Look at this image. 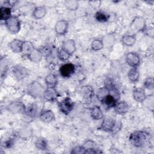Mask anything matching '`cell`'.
Listing matches in <instances>:
<instances>
[{
  "instance_id": "13",
  "label": "cell",
  "mask_w": 154,
  "mask_h": 154,
  "mask_svg": "<svg viewBox=\"0 0 154 154\" xmlns=\"http://www.w3.org/2000/svg\"><path fill=\"white\" fill-rule=\"evenodd\" d=\"M58 97V93L55 88L47 87L43 93V97L48 102H55Z\"/></svg>"
},
{
  "instance_id": "18",
  "label": "cell",
  "mask_w": 154,
  "mask_h": 154,
  "mask_svg": "<svg viewBox=\"0 0 154 154\" xmlns=\"http://www.w3.org/2000/svg\"><path fill=\"white\" fill-rule=\"evenodd\" d=\"M61 49H64L72 55L74 54V52L76 51V43L74 40L73 39H67L63 42L62 45H61Z\"/></svg>"
},
{
  "instance_id": "34",
  "label": "cell",
  "mask_w": 154,
  "mask_h": 154,
  "mask_svg": "<svg viewBox=\"0 0 154 154\" xmlns=\"http://www.w3.org/2000/svg\"><path fill=\"white\" fill-rule=\"evenodd\" d=\"M153 78L150 76L147 78L143 82V85L144 88L149 90H153L154 88V83H153Z\"/></svg>"
},
{
  "instance_id": "24",
  "label": "cell",
  "mask_w": 154,
  "mask_h": 154,
  "mask_svg": "<svg viewBox=\"0 0 154 154\" xmlns=\"http://www.w3.org/2000/svg\"><path fill=\"white\" fill-rule=\"evenodd\" d=\"M140 72L136 68H131L128 73V78L130 82L135 83L140 79Z\"/></svg>"
},
{
  "instance_id": "29",
  "label": "cell",
  "mask_w": 154,
  "mask_h": 154,
  "mask_svg": "<svg viewBox=\"0 0 154 154\" xmlns=\"http://www.w3.org/2000/svg\"><path fill=\"white\" fill-rule=\"evenodd\" d=\"M104 47V44L102 39L94 38L91 43V49L94 51H99L102 49Z\"/></svg>"
},
{
  "instance_id": "33",
  "label": "cell",
  "mask_w": 154,
  "mask_h": 154,
  "mask_svg": "<svg viewBox=\"0 0 154 154\" xmlns=\"http://www.w3.org/2000/svg\"><path fill=\"white\" fill-rule=\"evenodd\" d=\"M72 55L64 51L63 49H58V59L61 61H67L70 57Z\"/></svg>"
},
{
  "instance_id": "11",
  "label": "cell",
  "mask_w": 154,
  "mask_h": 154,
  "mask_svg": "<svg viewBox=\"0 0 154 154\" xmlns=\"http://www.w3.org/2000/svg\"><path fill=\"white\" fill-rule=\"evenodd\" d=\"M69 23L66 19H60L58 20L55 25V32L60 36L66 35L68 31Z\"/></svg>"
},
{
  "instance_id": "4",
  "label": "cell",
  "mask_w": 154,
  "mask_h": 154,
  "mask_svg": "<svg viewBox=\"0 0 154 154\" xmlns=\"http://www.w3.org/2000/svg\"><path fill=\"white\" fill-rule=\"evenodd\" d=\"M117 123L116 120L113 118L103 117L99 127L98 128V129L106 132L114 133Z\"/></svg>"
},
{
  "instance_id": "10",
  "label": "cell",
  "mask_w": 154,
  "mask_h": 154,
  "mask_svg": "<svg viewBox=\"0 0 154 154\" xmlns=\"http://www.w3.org/2000/svg\"><path fill=\"white\" fill-rule=\"evenodd\" d=\"M26 105L21 101H13L7 106V110L13 114H24Z\"/></svg>"
},
{
  "instance_id": "8",
  "label": "cell",
  "mask_w": 154,
  "mask_h": 154,
  "mask_svg": "<svg viewBox=\"0 0 154 154\" xmlns=\"http://www.w3.org/2000/svg\"><path fill=\"white\" fill-rule=\"evenodd\" d=\"M75 66L72 63H66L62 64L59 69L61 76L64 78H69L75 72Z\"/></svg>"
},
{
  "instance_id": "38",
  "label": "cell",
  "mask_w": 154,
  "mask_h": 154,
  "mask_svg": "<svg viewBox=\"0 0 154 154\" xmlns=\"http://www.w3.org/2000/svg\"><path fill=\"white\" fill-rule=\"evenodd\" d=\"M143 33H144L146 35L149 36V37L153 38V35H154L153 28L152 26H149V27L146 26V29H144V31Z\"/></svg>"
},
{
  "instance_id": "27",
  "label": "cell",
  "mask_w": 154,
  "mask_h": 154,
  "mask_svg": "<svg viewBox=\"0 0 154 154\" xmlns=\"http://www.w3.org/2000/svg\"><path fill=\"white\" fill-rule=\"evenodd\" d=\"M94 17L97 22L100 23H105L108 20L109 18V15L103 11L99 10L96 12L94 14Z\"/></svg>"
},
{
  "instance_id": "16",
  "label": "cell",
  "mask_w": 154,
  "mask_h": 154,
  "mask_svg": "<svg viewBox=\"0 0 154 154\" xmlns=\"http://www.w3.org/2000/svg\"><path fill=\"white\" fill-rule=\"evenodd\" d=\"M114 112L117 114L119 115H125L126 114L129 109V105L128 103L124 101V100H121V101H118L114 107L113 108Z\"/></svg>"
},
{
  "instance_id": "6",
  "label": "cell",
  "mask_w": 154,
  "mask_h": 154,
  "mask_svg": "<svg viewBox=\"0 0 154 154\" xmlns=\"http://www.w3.org/2000/svg\"><path fill=\"white\" fill-rule=\"evenodd\" d=\"M58 106L61 112L64 115H68L73 109L74 103L70 98L67 97L58 102Z\"/></svg>"
},
{
  "instance_id": "7",
  "label": "cell",
  "mask_w": 154,
  "mask_h": 154,
  "mask_svg": "<svg viewBox=\"0 0 154 154\" xmlns=\"http://www.w3.org/2000/svg\"><path fill=\"white\" fill-rule=\"evenodd\" d=\"M125 61L131 68H136L140 64V57L135 52H129L125 55Z\"/></svg>"
},
{
  "instance_id": "26",
  "label": "cell",
  "mask_w": 154,
  "mask_h": 154,
  "mask_svg": "<svg viewBox=\"0 0 154 154\" xmlns=\"http://www.w3.org/2000/svg\"><path fill=\"white\" fill-rule=\"evenodd\" d=\"M34 48L35 47L32 42L29 41H24L21 53L23 54V56L26 57L33 51Z\"/></svg>"
},
{
  "instance_id": "21",
  "label": "cell",
  "mask_w": 154,
  "mask_h": 154,
  "mask_svg": "<svg viewBox=\"0 0 154 154\" xmlns=\"http://www.w3.org/2000/svg\"><path fill=\"white\" fill-rule=\"evenodd\" d=\"M47 10L45 6H37L34 8L32 12V16L34 19L38 20L43 18L45 16Z\"/></svg>"
},
{
  "instance_id": "37",
  "label": "cell",
  "mask_w": 154,
  "mask_h": 154,
  "mask_svg": "<svg viewBox=\"0 0 154 154\" xmlns=\"http://www.w3.org/2000/svg\"><path fill=\"white\" fill-rule=\"evenodd\" d=\"M20 135V137L23 139H26L28 138H29V136H31V134L29 132V130L28 129H22L21 131H20V132H19V136Z\"/></svg>"
},
{
  "instance_id": "19",
  "label": "cell",
  "mask_w": 154,
  "mask_h": 154,
  "mask_svg": "<svg viewBox=\"0 0 154 154\" xmlns=\"http://www.w3.org/2000/svg\"><path fill=\"white\" fill-rule=\"evenodd\" d=\"M43 56V54L42 50L34 48L33 51L26 57V58L33 63H38L40 62Z\"/></svg>"
},
{
  "instance_id": "22",
  "label": "cell",
  "mask_w": 154,
  "mask_h": 154,
  "mask_svg": "<svg viewBox=\"0 0 154 154\" xmlns=\"http://www.w3.org/2000/svg\"><path fill=\"white\" fill-rule=\"evenodd\" d=\"M90 116L92 119L94 120H99L103 119L104 117L103 113L98 105H94L90 109Z\"/></svg>"
},
{
  "instance_id": "31",
  "label": "cell",
  "mask_w": 154,
  "mask_h": 154,
  "mask_svg": "<svg viewBox=\"0 0 154 154\" xmlns=\"http://www.w3.org/2000/svg\"><path fill=\"white\" fill-rule=\"evenodd\" d=\"M64 7L70 11H76L79 7V2L75 0H67L64 2Z\"/></svg>"
},
{
  "instance_id": "2",
  "label": "cell",
  "mask_w": 154,
  "mask_h": 154,
  "mask_svg": "<svg viewBox=\"0 0 154 154\" xmlns=\"http://www.w3.org/2000/svg\"><path fill=\"white\" fill-rule=\"evenodd\" d=\"M5 26L11 34H17L21 28V22L17 16L12 15L4 22Z\"/></svg>"
},
{
  "instance_id": "20",
  "label": "cell",
  "mask_w": 154,
  "mask_h": 154,
  "mask_svg": "<svg viewBox=\"0 0 154 154\" xmlns=\"http://www.w3.org/2000/svg\"><path fill=\"white\" fill-rule=\"evenodd\" d=\"M37 105L35 103H31L26 106L24 114L29 118L33 119L37 116Z\"/></svg>"
},
{
  "instance_id": "32",
  "label": "cell",
  "mask_w": 154,
  "mask_h": 154,
  "mask_svg": "<svg viewBox=\"0 0 154 154\" xmlns=\"http://www.w3.org/2000/svg\"><path fill=\"white\" fill-rule=\"evenodd\" d=\"M1 78L5 76L8 69V61L5 57H2L1 58Z\"/></svg>"
},
{
  "instance_id": "9",
  "label": "cell",
  "mask_w": 154,
  "mask_h": 154,
  "mask_svg": "<svg viewBox=\"0 0 154 154\" xmlns=\"http://www.w3.org/2000/svg\"><path fill=\"white\" fill-rule=\"evenodd\" d=\"M146 26L145 20L140 16L135 17L131 25L132 29L136 32H143Z\"/></svg>"
},
{
  "instance_id": "30",
  "label": "cell",
  "mask_w": 154,
  "mask_h": 154,
  "mask_svg": "<svg viewBox=\"0 0 154 154\" xmlns=\"http://www.w3.org/2000/svg\"><path fill=\"white\" fill-rule=\"evenodd\" d=\"M81 94L85 99H91L93 95V90L90 86H83L81 90Z\"/></svg>"
},
{
  "instance_id": "1",
  "label": "cell",
  "mask_w": 154,
  "mask_h": 154,
  "mask_svg": "<svg viewBox=\"0 0 154 154\" xmlns=\"http://www.w3.org/2000/svg\"><path fill=\"white\" fill-rule=\"evenodd\" d=\"M150 134L144 130H137L132 132L129 137V143L137 148H143L148 146L151 141Z\"/></svg>"
},
{
  "instance_id": "14",
  "label": "cell",
  "mask_w": 154,
  "mask_h": 154,
  "mask_svg": "<svg viewBox=\"0 0 154 154\" xmlns=\"http://www.w3.org/2000/svg\"><path fill=\"white\" fill-rule=\"evenodd\" d=\"M24 41L18 39L14 38L8 43V46L9 49L14 53L18 54L21 53Z\"/></svg>"
},
{
  "instance_id": "5",
  "label": "cell",
  "mask_w": 154,
  "mask_h": 154,
  "mask_svg": "<svg viewBox=\"0 0 154 154\" xmlns=\"http://www.w3.org/2000/svg\"><path fill=\"white\" fill-rule=\"evenodd\" d=\"M11 72L14 78L18 81L23 80L29 75L28 69L22 65H15L13 67Z\"/></svg>"
},
{
  "instance_id": "3",
  "label": "cell",
  "mask_w": 154,
  "mask_h": 154,
  "mask_svg": "<svg viewBox=\"0 0 154 154\" xmlns=\"http://www.w3.org/2000/svg\"><path fill=\"white\" fill-rule=\"evenodd\" d=\"M45 90L41 83L37 81H34L28 85L26 91L30 96L34 98H38L43 96Z\"/></svg>"
},
{
  "instance_id": "28",
  "label": "cell",
  "mask_w": 154,
  "mask_h": 154,
  "mask_svg": "<svg viewBox=\"0 0 154 154\" xmlns=\"http://www.w3.org/2000/svg\"><path fill=\"white\" fill-rule=\"evenodd\" d=\"M35 146L38 150H46L48 149L47 140L43 137H39L35 141Z\"/></svg>"
},
{
  "instance_id": "25",
  "label": "cell",
  "mask_w": 154,
  "mask_h": 154,
  "mask_svg": "<svg viewBox=\"0 0 154 154\" xmlns=\"http://www.w3.org/2000/svg\"><path fill=\"white\" fill-rule=\"evenodd\" d=\"M0 16L1 20L5 22L12 16L11 8L7 6H1L0 8Z\"/></svg>"
},
{
  "instance_id": "15",
  "label": "cell",
  "mask_w": 154,
  "mask_h": 154,
  "mask_svg": "<svg viewBox=\"0 0 154 154\" xmlns=\"http://www.w3.org/2000/svg\"><path fill=\"white\" fill-rule=\"evenodd\" d=\"M132 96L134 99L139 103L143 102L147 98L145 90L142 87L135 88L132 90Z\"/></svg>"
},
{
  "instance_id": "12",
  "label": "cell",
  "mask_w": 154,
  "mask_h": 154,
  "mask_svg": "<svg viewBox=\"0 0 154 154\" xmlns=\"http://www.w3.org/2000/svg\"><path fill=\"white\" fill-rule=\"evenodd\" d=\"M38 119L44 123H49L55 120L54 112L49 109H43L38 114Z\"/></svg>"
},
{
  "instance_id": "36",
  "label": "cell",
  "mask_w": 154,
  "mask_h": 154,
  "mask_svg": "<svg viewBox=\"0 0 154 154\" xmlns=\"http://www.w3.org/2000/svg\"><path fill=\"white\" fill-rule=\"evenodd\" d=\"M14 138H8L7 139V140L4 141L2 144V146L5 147V148H11L13 145H14Z\"/></svg>"
},
{
  "instance_id": "39",
  "label": "cell",
  "mask_w": 154,
  "mask_h": 154,
  "mask_svg": "<svg viewBox=\"0 0 154 154\" xmlns=\"http://www.w3.org/2000/svg\"><path fill=\"white\" fill-rule=\"evenodd\" d=\"M88 3H89V5H90L92 7L94 8H97L99 7L100 5H101L102 2L100 1H90Z\"/></svg>"
},
{
  "instance_id": "23",
  "label": "cell",
  "mask_w": 154,
  "mask_h": 154,
  "mask_svg": "<svg viewBox=\"0 0 154 154\" xmlns=\"http://www.w3.org/2000/svg\"><path fill=\"white\" fill-rule=\"evenodd\" d=\"M45 82L47 87L55 88L58 84V78L55 74L50 73L46 76Z\"/></svg>"
},
{
  "instance_id": "35",
  "label": "cell",
  "mask_w": 154,
  "mask_h": 154,
  "mask_svg": "<svg viewBox=\"0 0 154 154\" xmlns=\"http://www.w3.org/2000/svg\"><path fill=\"white\" fill-rule=\"evenodd\" d=\"M85 148L83 145L76 146L72 149L70 153H75V154H82V153H85Z\"/></svg>"
},
{
  "instance_id": "17",
  "label": "cell",
  "mask_w": 154,
  "mask_h": 154,
  "mask_svg": "<svg viewBox=\"0 0 154 154\" xmlns=\"http://www.w3.org/2000/svg\"><path fill=\"white\" fill-rule=\"evenodd\" d=\"M137 40V35L135 33L134 34H124L121 38V42L123 45L127 47L133 46Z\"/></svg>"
}]
</instances>
